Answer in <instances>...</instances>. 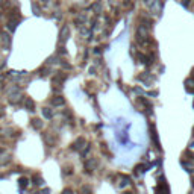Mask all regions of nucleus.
Segmentation results:
<instances>
[{
  "instance_id": "17",
  "label": "nucleus",
  "mask_w": 194,
  "mask_h": 194,
  "mask_svg": "<svg viewBox=\"0 0 194 194\" xmlns=\"http://www.w3.org/2000/svg\"><path fill=\"white\" fill-rule=\"evenodd\" d=\"M61 194H74V193H73V190H71V188H65V190H64Z\"/></svg>"
},
{
  "instance_id": "16",
  "label": "nucleus",
  "mask_w": 194,
  "mask_h": 194,
  "mask_svg": "<svg viewBox=\"0 0 194 194\" xmlns=\"http://www.w3.org/2000/svg\"><path fill=\"white\" fill-rule=\"evenodd\" d=\"M59 64H61V65H62L64 68H71V65H70V64H67V62H64V61H61Z\"/></svg>"
},
{
  "instance_id": "4",
  "label": "nucleus",
  "mask_w": 194,
  "mask_h": 194,
  "mask_svg": "<svg viewBox=\"0 0 194 194\" xmlns=\"http://www.w3.org/2000/svg\"><path fill=\"white\" fill-rule=\"evenodd\" d=\"M68 36H70V27H68V26H64L62 31H61V41L65 43V41L68 39Z\"/></svg>"
},
{
  "instance_id": "12",
  "label": "nucleus",
  "mask_w": 194,
  "mask_h": 194,
  "mask_svg": "<svg viewBox=\"0 0 194 194\" xmlns=\"http://www.w3.org/2000/svg\"><path fill=\"white\" fill-rule=\"evenodd\" d=\"M18 182H20V188H26V187L29 185V180H27L26 177H21Z\"/></svg>"
},
{
  "instance_id": "18",
  "label": "nucleus",
  "mask_w": 194,
  "mask_h": 194,
  "mask_svg": "<svg viewBox=\"0 0 194 194\" xmlns=\"http://www.w3.org/2000/svg\"><path fill=\"white\" fill-rule=\"evenodd\" d=\"M15 26H17V23H15V21H14V23H12V21H11V23H9V26H8V27H9V29H11V31H14V29H15Z\"/></svg>"
},
{
  "instance_id": "10",
  "label": "nucleus",
  "mask_w": 194,
  "mask_h": 194,
  "mask_svg": "<svg viewBox=\"0 0 194 194\" xmlns=\"http://www.w3.org/2000/svg\"><path fill=\"white\" fill-rule=\"evenodd\" d=\"M43 115H44L46 118H49V120H50V118L53 117V111L50 109V108H43Z\"/></svg>"
},
{
  "instance_id": "21",
  "label": "nucleus",
  "mask_w": 194,
  "mask_h": 194,
  "mask_svg": "<svg viewBox=\"0 0 194 194\" xmlns=\"http://www.w3.org/2000/svg\"><path fill=\"white\" fill-rule=\"evenodd\" d=\"M34 194H41V191H35V193H34Z\"/></svg>"
},
{
  "instance_id": "6",
  "label": "nucleus",
  "mask_w": 194,
  "mask_h": 194,
  "mask_svg": "<svg viewBox=\"0 0 194 194\" xmlns=\"http://www.w3.org/2000/svg\"><path fill=\"white\" fill-rule=\"evenodd\" d=\"M0 41H2V44H3L5 47H9V44H11V36L8 35L6 32H3V34L0 35Z\"/></svg>"
},
{
  "instance_id": "15",
  "label": "nucleus",
  "mask_w": 194,
  "mask_h": 194,
  "mask_svg": "<svg viewBox=\"0 0 194 194\" xmlns=\"http://www.w3.org/2000/svg\"><path fill=\"white\" fill-rule=\"evenodd\" d=\"M71 173H73V171H71L70 167H65V168H64V175H65V176H68V175H71Z\"/></svg>"
},
{
  "instance_id": "7",
  "label": "nucleus",
  "mask_w": 194,
  "mask_h": 194,
  "mask_svg": "<svg viewBox=\"0 0 194 194\" xmlns=\"http://www.w3.org/2000/svg\"><path fill=\"white\" fill-rule=\"evenodd\" d=\"M24 108H26L29 112L35 111V103H34V100H32V99H26V100H24Z\"/></svg>"
},
{
  "instance_id": "20",
  "label": "nucleus",
  "mask_w": 194,
  "mask_h": 194,
  "mask_svg": "<svg viewBox=\"0 0 194 194\" xmlns=\"http://www.w3.org/2000/svg\"><path fill=\"white\" fill-rule=\"evenodd\" d=\"M144 2H146V3H150V2H153V0H144Z\"/></svg>"
},
{
  "instance_id": "13",
  "label": "nucleus",
  "mask_w": 194,
  "mask_h": 194,
  "mask_svg": "<svg viewBox=\"0 0 194 194\" xmlns=\"http://www.w3.org/2000/svg\"><path fill=\"white\" fill-rule=\"evenodd\" d=\"M129 180H130V179H129L127 176H123L122 177V182H120V187L123 188V187H126V185H129V184H130Z\"/></svg>"
},
{
  "instance_id": "11",
  "label": "nucleus",
  "mask_w": 194,
  "mask_h": 194,
  "mask_svg": "<svg viewBox=\"0 0 194 194\" xmlns=\"http://www.w3.org/2000/svg\"><path fill=\"white\" fill-rule=\"evenodd\" d=\"M32 180H34V184H35V185H38V187L44 185V179H43L41 176H34V179H32Z\"/></svg>"
},
{
  "instance_id": "8",
  "label": "nucleus",
  "mask_w": 194,
  "mask_h": 194,
  "mask_svg": "<svg viewBox=\"0 0 194 194\" xmlns=\"http://www.w3.org/2000/svg\"><path fill=\"white\" fill-rule=\"evenodd\" d=\"M12 161V155H9V153H6L3 158L0 159V167H5V165H8L9 162Z\"/></svg>"
},
{
  "instance_id": "3",
  "label": "nucleus",
  "mask_w": 194,
  "mask_h": 194,
  "mask_svg": "<svg viewBox=\"0 0 194 194\" xmlns=\"http://www.w3.org/2000/svg\"><path fill=\"white\" fill-rule=\"evenodd\" d=\"M12 91H14V93L9 94V102H11V103H17L18 100L21 99V93L18 91V88H14Z\"/></svg>"
},
{
  "instance_id": "22",
  "label": "nucleus",
  "mask_w": 194,
  "mask_h": 194,
  "mask_svg": "<svg viewBox=\"0 0 194 194\" xmlns=\"http://www.w3.org/2000/svg\"><path fill=\"white\" fill-rule=\"evenodd\" d=\"M0 130H2V129H0Z\"/></svg>"
},
{
  "instance_id": "19",
  "label": "nucleus",
  "mask_w": 194,
  "mask_h": 194,
  "mask_svg": "<svg viewBox=\"0 0 194 194\" xmlns=\"http://www.w3.org/2000/svg\"><path fill=\"white\" fill-rule=\"evenodd\" d=\"M41 194H50V190H49V188H44V190L41 191Z\"/></svg>"
},
{
  "instance_id": "9",
  "label": "nucleus",
  "mask_w": 194,
  "mask_h": 194,
  "mask_svg": "<svg viewBox=\"0 0 194 194\" xmlns=\"http://www.w3.org/2000/svg\"><path fill=\"white\" fill-rule=\"evenodd\" d=\"M32 127L39 130V129L43 127V122H41V118H34V120H32Z\"/></svg>"
},
{
  "instance_id": "5",
  "label": "nucleus",
  "mask_w": 194,
  "mask_h": 194,
  "mask_svg": "<svg viewBox=\"0 0 194 194\" xmlns=\"http://www.w3.org/2000/svg\"><path fill=\"white\" fill-rule=\"evenodd\" d=\"M50 105L52 106H62L64 105V97H62V96H55L52 100H50Z\"/></svg>"
},
{
  "instance_id": "14",
  "label": "nucleus",
  "mask_w": 194,
  "mask_h": 194,
  "mask_svg": "<svg viewBox=\"0 0 194 194\" xmlns=\"http://www.w3.org/2000/svg\"><path fill=\"white\" fill-rule=\"evenodd\" d=\"M82 194H91V188L89 187H84L82 188Z\"/></svg>"
},
{
  "instance_id": "2",
  "label": "nucleus",
  "mask_w": 194,
  "mask_h": 194,
  "mask_svg": "<svg viewBox=\"0 0 194 194\" xmlns=\"http://www.w3.org/2000/svg\"><path fill=\"white\" fill-rule=\"evenodd\" d=\"M87 144V140L84 138V137H79L76 141L73 142V146H71V149L73 150H76V152H79V150H82V147Z\"/></svg>"
},
{
  "instance_id": "1",
  "label": "nucleus",
  "mask_w": 194,
  "mask_h": 194,
  "mask_svg": "<svg viewBox=\"0 0 194 194\" xmlns=\"http://www.w3.org/2000/svg\"><path fill=\"white\" fill-rule=\"evenodd\" d=\"M97 165H99L97 158H88L87 161H85V164H84V167H85V170H87V171H93V170H96V168H97Z\"/></svg>"
}]
</instances>
